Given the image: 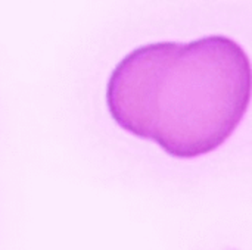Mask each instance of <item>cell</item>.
<instances>
[{"instance_id":"6da1fadb","label":"cell","mask_w":252,"mask_h":250,"mask_svg":"<svg viewBox=\"0 0 252 250\" xmlns=\"http://www.w3.org/2000/svg\"><path fill=\"white\" fill-rule=\"evenodd\" d=\"M250 100V57L226 35L140 46L118 62L106 85L114 121L180 159L220 147Z\"/></svg>"}]
</instances>
